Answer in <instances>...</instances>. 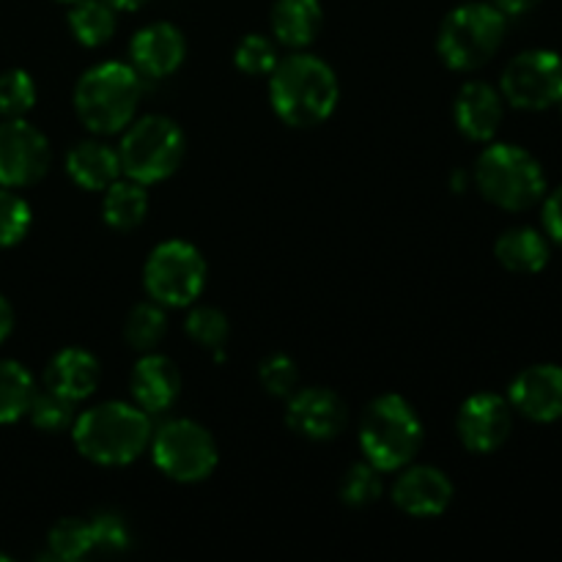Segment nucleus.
<instances>
[{
	"label": "nucleus",
	"mask_w": 562,
	"mask_h": 562,
	"mask_svg": "<svg viewBox=\"0 0 562 562\" xmlns=\"http://www.w3.org/2000/svg\"><path fill=\"white\" fill-rule=\"evenodd\" d=\"M543 228H547L549 239L562 247V184L543 203Z\"/></svg>",
	"instance_id": "obj_36"
},
{
	"label": "nucleus",
	"mask_w": 562,
	"mask_h": 562,
	"mask_svg": "<svg viewBox=\"0 0 562 562\" xmlns=\"http://www.w3.org/2000/svg\"><path fill=\"white\" fill-rule=\"evenodd\" d=\"M258 382L274 398H289L300 390V368L289 355H269L258 368Z\"/></svg>",
	"instance_id": "obj_34"
},
{
	"label": "nucleus",
	"mask_w": 562,
	"mask_h": 562,
	"mask_svg": "<svg viewBox=\"0 0 562 562\" xmlns=\"http://www.w3.org/2000/svg\"><path fill=\"white\" fill-rule=\"evenodd\" d=\"M66 173L80 190L104 192L115 179H121L119 148L104 140H80L66 154Z\"/></svg>",
	"instance_id": "obj_20"
},
{
	"label": "nucleus",
	"mask_w": 562,
	"mask_h": 562,
	"mask_svg": "<svg viewBox=\"0 0 562 562\" xmlns=\"http://www.w3.org/2000/svg\"><path fill=\"white\" fill-rule=\"evenodd\" d=\"M499 93L519 110H549L562 102V58L552 49H525L505 66Z\"/></svg>",
	"instance_id": "obj_10"
},
{
	"label": "nucleus",
	"mask_w": 562,
	"mask_h": 562,
	"mask_svg": "<svg viewBox=\"0 0 562 562\" xmlns=\"http://www.w3.org/2000/svg\"><path fill=\"white\" fill-rule=\"evenodd\" d=\"M384 472L376 470L371 461H360L351 467L340 481V499L349 508H368V505L379 503L384 494Z\"/></svg>",
	"instance_id": "obj_29"
},
{
	"label": "nucleus",
	"mask_w": 562,
	"mask_h": 562,
	"mask_svg": "<svg viewBox=\"0 0 562 562\" xmlns=\"http://www.w3.org/2000/svg\"><path fill=\"white\" fill-rule=\"evenodd\" d=\"M278 44L261 33H247L234 49V64L247 77H269L278 66Z\"/></svg>",
	"instance_id": "obj_31"
},
{
	"label": "nucleus",
	"mask_w": 562,
	"mask_h": 562,
	"mask_svg": "<svg viewBox=\"0 0 562 562\" xmlns=\"http://www.w3.org/2000/svg\"><path fill=\"white\" fill-rule=\"evenodd\" d=\"M36 104V82L25 69H9L0 75V115L25 119Z\"/></svg>",
	"instance_id": "obj_32"
},
{
	"label": "nucleus",
	"mask_w": 562,
	"mask_h": 562,
	"mask_svg": "<svg viewBox=\"0 0 562 562\" xmlns=\"http://www.w3.org/2000/svg\"><path fill=\"white\" fill-rule=\"evenodd\" d=\"M184 333L195 340L198 346L209 351L223 349L225 340L231 335V324L228 316H225L220 307L212 305H195L184 318Z\"/></svg>",
	"instance_id": "obj_30"
},
{
	"label": "nucleus",
	"mask_w": 562,
	"mask_h": 562,
	"mask_svg": "<svg viewBox=\"0 0 562 562\" xmlns=\"http://www.w3.org/2000/svg\"><path fill=\"white\" fill-rule=\"evenodd\" d=\"M11 329H14V307H11V302L0 294V344L9 338Z\"/></svg>",
	"instance_id": "obj_38"
},
{
	"label": "nucleus",
	"mask_w": 562,
	"mask_h": 562,
	"mask_svg": "<svg viewBox=\"0 0 562 562\" xmlns=\"http://www.w3.org/2000/svg\"><path fill=\"white\" fill-rule=\"evenodd\" d=\"M453 483L439 467L406 464L393 483L395 508L412 519H437L453 503Z\"/></svg>",
	"instance_id": "obj_14"
},
{
	"label": "nucleus",
	"mask_w": 562,
	"mask_h": 562,
	"mask_svg": "<svg viewBox=\"0 0 562 562\" xmlns=\"http://www.w3.org/2000/svg\"><path fill=\"white\" fill-rule=\"evenodd\" d=\"M132 69L140 77L162 80L170 77L187 58V38L173 22H151L140 27L130 42Z\"/></svg>",
	"instance_id": "obj_16"
},
{
	"label": "nucleus",
	"mask_w": 562,
	"mask_h": 562,
	"mask_svg": "<svg viewBox=\"0 0 562 562\" xmlns=\"http://www.w3.org/2000/svg\"><path fill=\"white\" fill-rule=\"evenodd\" d=\"M115 11H137L148 3V0H108Z\"/></svg>",
	"instance_id": "obj_39"
},
{
	"label": "nucleus",
	"mask_w": 562,
	"mask_h": 562,
	"mask_svg": "<svg viewBox=\"0 0 562 562\" xmlns=\"http://www.w3.org/2000/svg\"><path fill=\"white\" fill-rule=\"evenodd\" d=\"M274 42L289 49H305L324 25L322 0H274L269 14Z\"/></svg>",
	"instance_id": "obj_21"
},
{
	"label": "nucleus",
	"mask_w": 562,
	"mask_h": 562,
	"mask_svg": "<svg viewBox=\"0 0 562 562\" xmlns=\"http://www.w3.org/2000/svg\"><path fill=\"white\" fill-rule=\"evenodd\" d=\"M93 552H124L130 547V527L115 514H97L91 519Z\"/></svg>",
	"instance_id": "obj_35"
},
{
	"label": "nucleus",
	"mask_w": 562,
	"mask_h": 562,
	"mask_svg": "<svg viewBox=\"0 0 562 562\" xmlns=\"http://www.w3.org/2000/svg\"><path fill=\"white\" fill-rule=\"evenodd\" d=\"M508 16L494 3H461L439 25L437 53L453 71H475L499 53Z\"/></svg>",
	"instance_id": "obj_6"
},
{
	"label": "nucleus",
	"mask_w": 562,
	"mask_h": 562,
	"mask_svg": "<svg viewBox=\"0 0 562 562\" xmlns=\"http://www.w3.org/2000/svg\"><path fill=\"white\" fill-rule=\"evenodd\" d=\"M494 256L508 272L536 274L547 269L552 250H549V239L541 231L521 225V228H510L499 236L497 245H494Z\"/></svg>",
	"instance_id": "obj_22"
},
{
	"label": "nucleus",
	"mask_w": 562,
	"mask_h": 562,
	"mask_svg": "<svg viewBox=\"0 0 562 562\" xmlns=\"http://www.w3.org/2000/svg\"><path fill=\"white\" fill-rule=\"evenodd\" d=\"M99 379H102V366H99L97 357L88 349L69 346V349H60L58 355H53V360L47 362L44 387L77 404V401H86L97 393Z\"/></svg>",
	"instance_id": "obj_19"
},
{
	"label": "nucleus",
	"mask_w": 562,
	"mask_h": 562,
	"mask_svg": "<svg viewBox=\"0 0 562 562\" xmlns=\"http://www.w3.org/2000/svg\"><path fill=\"white\" fill-rule=\"evenodd\" d=\"M0 562H9V554H3V552H0Z\"/></svg>",
	"instance_id": "obj_40"
},
{
	"label": "nucleus",
	"mask_w": 562,
	"mask_h": 562,
	"mask_svg": "<svg viewBox=\"0 0 562 562\" xmlns=\"http://www.w3.org/2000/svg\"><path fill=\"white\" fill-rule=\"evenodd\" d=\"M481 195L505 212H525L547 195V173L527 148L514 143H488L475 162Z\"/></svg>",
	"instance_id": "obj_5"
},
{
	"label": "nucleus",
	"mask_w": 562,
	"mask_h": 562,
	"mask_svg": "<svg viewBox=\"0 0 562 562\" xmlns=\"http://www.w3.org/2000/svg\"><path fill=\"white\" fill-rule=\"evenodd\" d=\"M27 417H31L33 426L44 434H60L69 431L71 423H75V401L64 398V395L53 393L49 387L36 390L27 406Z\"/></svg>",
	"instance_id": "obj_27"
},
{
	"label": "nucleus",
	"mask_w": 562,
	"mask_h": 562,
	"mask_svg": "<svg viewBox=\"0 0 562 562\" xmlns=\"http://www.w3.org/2000/svg\"><path fill=\"white\" fill-rule=\"evenodd\" d=\"M165 335H168V316L159 302L148 300L132 307L124 322V340L130 344V349L146 355L162 344Z\"/></svg>",
	"instance_id": "obj_26"
},
{
	"label": "nucleus",
	"mask_w": 562,
	"mask_h": 562,
	"mask_svg": "<svg viewBox=\"0 0 562 562\" xmlns=\"http://www.w3.org/2000/svg\"><path fill=\"white\" fill-rule=\"evenodd\" d=\"M36 384L31 371L16 360H0V426L16 423L27 415Z\"/></svg>",
	"instance_id": "obj_25"
},
{
	"label": "nucleus",
	"mask_w": 562,
	"mask_h": 562,
	"mask_svg": "<svg viewBox=\"0 0 562 562\" xmlns=\"http://www.w3.org/2000/svg\"><path fill=\"white\" fill-rule=\"evenodd\" d=\"M560 113H562V102H560Z\"/></svg>",
	"instance_id": "obj_42"
},
{
	"label": "nucleus",
	"mask_w": 562,
	"mask_h": 562,
	"mask_svg": "<svg viewBox=\"0 0 562 562\" xmlns=\"http://www.w3.org/2000/svg\"><path fill=\"white\" fill-rule=\"evenodd\" d=\"M508 404L532 423H554L562 417V368L552 362L530 366L510 382Z\"/></svg>",
	"instance_id": "obj_15"
},
{
	"label": "nucleus",
	"mask_w": 562,
	"mask_h": 562,
	"mask_svg": "<svg viewBox=\"0 0 562 562\" xmlns=\"http://www.w3.org/2000/svg\"><path fill=\"white\" fill-rule=\"evenodd\" d=\"M338 99L340 86L333 66L305 49L280 58L269 75V104L294 130L324 124L338 108Z\"/></svg>",
	"instance_id": "obj_1"
},
{
	"label": "nucleus",
	"mask_w": 562,
	"mask_h": 562,
	"mask_svg": "<svg viewBox=\"0 0 562 562\" xmlns=\"http://www.w3.org/2000/svg\"><path fill=\"white\" fill-rule=\"evenodd\" d=\"M514 431V406L497 393H475L461 404L456 434L475 456H488L503 448Z\"/></svg>",
	"instance_id": "obj_12"
},
{
	"label": "nucleus",
	"mask_w": 562,
	"mask_h": 562,
	"mask_svg": "<svg viewBox=\"0 0 562 562\" xmlns=\"http://www.w3.org/2000/svg\"><path fill=\"white\" fill-rule=\"evenodd\" d=\"M349 423V406L335 390L329 387H305L289 395L285 406V426L296 437L313 439V442H329L346 431Z\"/></svg>",
	"instance_id": "obj_13"
},
{
	"label": "nucleus",
	"mask_w": 562,
	"mask_h": 562,
	"mask_svg": "<svg viewBox=\"0 0 562 562\" xmlns=\"http://www.w3.org/2000/svg\"><path fill=\"white\" fill-rule=\"evenodd\" d=\"M187 154L184 130L168 115H143L124 130L119 143L121 173L151 187L170 179Z\"/></svg>",
	"instance_id": "obj_7"
},
{
	"label": "nucleus",
	"mask_w": 562,
	"mask_h": 562,
	"mask_svg": "<svg viewBox=\"0 0 562 562\" xmlns=\"http://www.w3.org/2000/svg\"><path fill=\"white\" fill-rule=\"evenodd\" d=\"M143 285L162 307H192L206 289V261L190 241H159L146 258Z\"/></svg>",
	"instance_id": "obj_9"
},
{
	"label": "nucleus",
	"mask_w": 562,
	"mask_h": 562,
	"mask_svg": "<svg viewBox=\"0 0 562 562\" xmlns=\"http://www.w3.org/2000/svg\"><path fill=\"white\" fill-rule=\"evenodd\" d=\"M53 165L47 135L25 119L0 121V187L38 184Z\"/></svg>",
	"instance_id": "obj_11"
},
{
	"label": "nucleus",
	"mask_w": 562,
	"mask_h": 562,
	"mask_svg": "<svg viewBox=\"0 0 562 562\" xmlns=\"http://www.w3.org/2000/svg\"><path fill=\"white\" fill-rule=\"evenodd\" d=\"M132 404L140 406L146 415H162L179 401L181 373L170 357L146 351L130 373Z\"/></svg>",
	"instance_id": "obj_18"
},
{
	"label": "nucleus",
	"mask_w": 562,
	"mask_h": 562,
	"mask_svg": "<svg viewBox=\"0 0 562 562\" xmlns=\"http://www.w3.org/2000/svg\"><path fill=\"white\" fill-rule=\"evenodd\" d=\"M119 27V11L108 0H75L69 9V31L77 44L97 49L113 38Z\"/></svg>",
	"instance_id": "obj_24"
},
{
	"label": "nucleus",
	"mask_w": 562,
	"mask_h": 562,
	"mask_svg": "<svg viewBox=\"0 0 562 562\" xmlns=\"http://www.w3.org/2000/svg\"><path fill=\"white\" fill-rule=\"evenodd\" d=\"M505 119V99L494 86L470 80L461 86L453 102L456 130L472 143H492Z\"/></svg>",
	"instance_id": "obj_17"
},
{
	"label": "nucleus",
	"mask_w": 562,
	"mask_h": 562,
	"mask_svg": "<svg viewBox=\"0 0 562 562\" xmlns=\"http://www.w3.org/2000/svg\"><path fill=\"white\" fill-rule=\"evenodd\" d=\"M143 99V77L132 64L104 60L82 71L75 86V113L93 135H119L135 121Z\"/></svg>",
	"instance_id": "obj_3"
},
{
	"label": "nucleus",
	"mask_w": 562,
	"mask_h": 562,
	"mask_svg": "<svg viewBox=\"0 0 562 562\" xmlns=\"http://www.w3.org/2000/svg\"><path fill=\"white\" fill-rule=\"evenodd\" d=\"M360 450L382 472H398L423 448V420L398 393H384L366 406L360 420Z\"/></svg>",
	"instance_id": "obj_4"
},
{
	"label": "nucleus",
	"mask_w": 562,
	"mask_h": 562,
	"mask_svg": "<svg viewBox=\"0 0 562 562\" xmlns=\"http://www.w3.org/2000/svg\"><path fill=\"white\" fill-rule=\"evenodd\" d=\"M77 453L99 467H126L140 459L151 445V415L126 401H104L71 423Z\"/></svg>",
	"instance_id": "obj_2"
},
{
	"label": "nucleus",
	"mask_w": 562,
	"mask_h": 562,
	"mask_svg": "<svg viewBox=\"0 0 562 562\" xmlns=\"http://www.w3.org/2000/svg\"><path fill=\"white\" fill-rule=\"evenodd\" d=\"M33 223L31 206L11 187H0V247L20 245Z\"/></svg>",
	"instance_id": "obj_33"
},
{
	"label": "nucleus",
	"mask_w": 562,
	"mask_h": 562,
	"mask_svg": "<svg viewBox=\"0 0 562 562\" xmlns=\"http://www.w3.org/2000/svg\"><path fill=\"white\" fill-rule=\"evenodd\" d=\"M58 3H75V0H58Z\"/></svg>",
	"instance_id": "obj_41"
},
{
	"label": "nucleus",
	"mask_w": 562,
	"mask_h": 562,
	"mask_svg": "<svg viewBox=\"0 0 562 562\" xmlns=\"http://www.w3.org/2000/svg\"><path fill=\"white\" fill-rule=\"evenodd\" d=\"M151 459L176 483H201L217 470L220 450L212 434L190 417L165 420L151 434Z\"/></svg>",
	"instance_id": "obj_8"
},
{
	"label": "nucleus",
	"mask_w": 562,
	"mask_h": 562,
	"mask_svg": "<svg viewBox=\"0 0 562 562\" xmlns=\"http://www.w3.org/2000/svg\"><path fill=\"white\" fill-rule=\"evenodd\" d=\"M148 217V190L146 184L135 179H115L104 190L102 198V220L119 234L140 228L143 220Z\"/></svg>",
	"instance_id": "obj_23"
},
{
	"label": "nucleus",
	"mask_w": 562,
	"mask_h": 562,
	"mask_svg": "<svg viewBox=\"0 0 562 562\" xmlns=\"http://www.w3.org/2000/svg\"><path fill=\"white\" fill-rule=\"evenodd\" d=\"M49 554L55 560L75 562L88 558L93 552V536H91V521L82 519H60L58 525H53L47 536Z\"/></svg>",
	"instance_id": "obj_28"
},
{
	"label": "nucleus",
	"mask_w": 562,
	"mask_h": 562,
	"mask_svg": "<svg viewBox=\"0 0 562 562\" xmlns=\"http://www.w3.org/2000/svg\"><path fill=\"white\" fill-rule=\"evenodd\" d=\"M492 3L497 5L505 16H521V14H527V11L536 9L541 0H492Z\"/></svg>",
	"instance_id": "obj_37"
}]
</instances>
